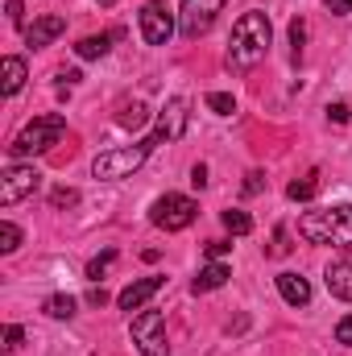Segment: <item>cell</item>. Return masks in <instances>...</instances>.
Wrapping results in <instances>:
<instances>
[{"mask_svg": "<svg viewBox=\"0 0 352 356\" xmlns=\"http://www.w3.org/2000/svg\"><path fill=\"white\" fill-rule=\"evenodd\" d=\"M191 182H195V186H207V166H203V162L191 170Z\"/></svg>", "mask_w": 352, "mask_h": 356, "instance_id": "e575fe53", "label": "cell"}, {"mask_svg": "<svg viewBox=\"0 0 352 356\" xmlns=\"http://www.w3.org/2000/svg\"><path fill=\"white\" fill-rule=\"evenodd\" d=\"M298 236L311 245H340L352 249V203H336L328 211H307L298 220Z\"/></svg>", "mask_w": 352, "mask_h": 356, "instance_id": "7a4b0ae2", "label": "cell"}, {"mask_svg": "<svg viewBox=\"0 0 352 356\" xmlns=\"http://www.w3.org/2000/svg\"><path fill=\"white\" fill-rule=\"evenodd\" d=\"M112 38H116V33H91V38H83V42L75 46V54H79V58H104V54L112 50Z\"/></svg>", "mask_w": 352, "mask_h": 356, "instance_id": "e0dca14e", "label": "cell"}, {"mask_svg": "<svg viewBox=\"0 0 352 356\" xmlns=\"http://www.w3.org/2000/svg\"><path fill=\"white\" fill-rule=\"evenodd\" d=\"M58 79H63V83H67V88H75V83H79V79H83V75H79V71H63V75H58Z\"/></svg>", "mask_w": 352, "mask_h": 356, "instance_id": "8d00e7d4", "label": "cell"}, {"mask_svg": "<svg viewBox=\"0 0 352 356\" xmlns=\"http://www.w3.org/2000/svg\"><path fill=\"white\" fill-rule=\"evenodd\" d=\"M220 13H224V0H182V8H178V33L186 42H195V38H203L216 25Z\"/></svg>", "mask_w": 352, "mask_h": 356, "instance_id": "8992f818", "label": "cell"}, {"mask_svg": "<svg viewBox=\"0 0 352 356\" xmlns=\"http://www.w3.org/2000/svg\"><path fill=\"white\" fill-rule=\"evenodd\" d=\"M17 245H21V228L13 220H4L0 224V253H17Z\"/></svg>", "mask_w": 352, "mask_h": 356, "instance_id": "484cf974", "label": "cell"}, {"mask_svg": "<svg viewBox=\"0 0 352 356\" xmlns=\"http://www.w3.org/2000/svg\"><path fill=\"white\" fill-rule=\"evenodd\" d=\"M42 311H46L50 319H71V315H75V298H71V294H50V298L42 302Z\"/></svg>", "mask_w": 352, "mask_h": 356, "instance_id": "ffe728a7", "label": "cell"}, {"mask_svg": "<svg viewBox=\"0 0 352 356\" xmlns=\"http://www.w3.org/2000/svg\"><path fill=\"white\" fill-rule=\"evenodd\" d=\"M290 253V245H286V228H278L273 232V245H269V257H286Z\"/></svg>", "mask_w": 352, "mask_h": 356, "instance_id": "83f0119b", "label": "cell"}, {"mask_svg": "<svg viewBox=\"0 0 352 356\" xmlns=\"http://www.w3.org/2000/svg\"><path fill=\"white\" fill-rule=\"evenodd\" d=\"M38 186H42V175L33 166H8L0 175V207H13V203L29 199Z\"/></svg>", "mask_w": 352, "mask_h": 356, "instance_id": "9c48e42d", "label": "cell"}, {"mask_svg": "<svg viewBox=\"0 0 352 356\" xmlns=\"http://www.w3.org/2000/svg\"><path fill=\"white\" fill-rule=\"evenodd\" d=\"M323 4H328V13H332V17H349V13H352V0H323Z\"/></svg>", "mask_w": 352, "mask_h": 356, "instance_id": "1f68e13d", "label": "cell"}, {"mask_svg": "<svg viewBox=\"0 0 352 356\" xmlns=\"http://www.w3.org/2000/svg\"><path fill=\"white\" fill-rule=\"evenodd\" d=\"M0 75H4V95H17V91L25 88V63H21L17 54H8V58L0 63Z\"/></svg>", "mask_w": 352, "mask_h": 356, "instance_id": "2e32d148", "label": "cell"}, {"mask_svg": "<svg viewBox=\"0 0 352 356\" xmlns=\"http://www.w3.org/2000/svg\"><path fill=\"white\" fill-rule=\"evenodd\" d=\"M133 344L141 348V356H170L162 311H141V315L133 319Z\"/></svg>", "mask_w": 352, "mask_h": 356, "instance_id": "52a82bcc", "label": "cell"}, {"mask_svg": "<svg viewBox=\"0 0 352 356\" xmlns=\"http://www.w3.org/2000/svg\"><path fill=\"white\" fill-rule=\"evenodd\" d=\"M265 191V175L262 170H249V175H245V195H262Z\"/></svg>", "mask_w": 352, "mask_h": 356, "instance_id": "4316f807", "label": "cell"}, {"mask_svg": "<svg viewBox=\"0 0 352 356\" xmlns=\"http://www.w3.org/2000/svg\"><path fill=\"white\" fill-rule=\"evenodd\" d=\"M99 4H104V8H112V4H116V0H99Z\"/></svg>", "mask_w": 352, "mask_h": 356, "instance_id": "74e56055", "label": "cell"}, {"mask_svg": "<svg viewBox=\"0 0 352 356\" xmlns=\"http://www.w3.org/2000/svg\"><path fill=\"white\" fill-rule=\"evenodd\" d=\"M137 25H141V38L150 46H166L175 38V17H170V8L162 0H145L141 13H137Z\"/></svg>", "mask_w": 352, "mask_h": 356, "instance_id": "ba28073f", "label": "cell"}, {"mask_svg": "<svg viewBox=\"0 0 352 356\" xmlns=\"http://www.w3.org/2000/svg\"><path fill=\"white\" fill-rule=\"evenodd\" d=\"M4 13H8V25H21V21H25V4H21V0H8Z\"/></svg>", "mask_w": 352, "mask_h": 356, "instance_id": "f546056e", "label": "cell"}, {"mask_svg": "<svg viewBox=\"0 0 352 356\" xmlns=\"http://www.w3.org/2000/svg\"><path fill=\"white\" fill-rule=\"evenodd\" d=\"M315 191H319L315 175H311V178H298V182H290V186H286V195H290L294 203H307V199H315Z\"/></svg>", "mask_w": 352, "mask_h": 356, "instance_id": "603a6c76", "label": "cell"}, {"mask_svg": "<svg viewBox=\"0 0 352 356\" xmlns=\"http://www.w3.org/2000/svg\"><path fill=\"white\" fill-rule=\"evenodd\" d=\"M145 120H150V108H145L141 99L125 104V108H120V116H116V124H120V129H145Z\"/></svg>", "mask_w": 352, "mask_h": 356, "instance_id": "ac0fdd59", "label": "cell"}, {"mask_svg": "<svg viewBox=\"0 0 352 356\" xmlns=\"http://www.w3.org/2000/svg\"><path fill=\"white\" fill-rule=\"evenodd\" d=\"M207 108H211L216 116H232V112H237V99H232L228 91H207Z\"/></svg>", "mask_w": 352, "mask_h": 356, "instance_id": "cb8c5ba5", "label": "cell"}, {"mask_svg": "<svg viewBox=\"0 0 352 356\" xmlns=\"http://www.w3.org/2000/svg\"><path fill=\"white\" fill-rule=\"evenodd\" d=\"M228 277H232V273H228V266L211 261V266H203V269H199V277L191 282V290H195V294H207V290H220V286H224Z\"/></svg>", "mask_w": 352, "mask_h": 356, "instance_id": "9a60e30c", "label": "cell"}, {"mask_svg": "<svg viewBox=\"0 0 352 356\" xmlns=\"http://www.w3.org/2000/svg\"><path fill=\"white\" fill-rule=\"evenodd\" d=\"M303 46H307V25H303V17H294L290 21V63L294 67L303 63Z\"/></svg>", "mask_w": 352, "mask_h": 356, "instance_id": "44dd1931", "label": "cell"}, {"mask_svg": "<svg viewBox=\"0 0 352 356\" xmlns=\"http://www.w3.org/2000/svg\"><path fill=\"white\" fill-rule=\"evenodd\" d=\"M50 207H54V211L79 207V191H75V186H54V191H50Z\"/></svg>", "mask_w": 352, "mask_h": 356, "instance_id": "7402d4cb", "label": "cell"}, {"mask_svg": "<svg viewBox=\"0 0 352 356\" xmlns=\"http://www.w3.org/2000/svg\"><path fill=\"white\" fill-rule=\"evenodd\" d=\"M195 216H199V203L186 199V195H162V199L150 207V220H154L158 228H166V232H182V228H191Z\"/></svg>", "mask_w": 352, "mask_h": 356, "instance_id": "5b68a950", "label": "cell"}, {"mask_svg": "<svg viewBox=\"0 0 352 356\" xmlns=\"http://www.w3.org/2000/svg\"><path fill=\"white\" fill-rule=\"evenodd\" d=\"M67 29V17H58V13H46V17H38L29 29H25V42L33 46V50H42V46H50L58 33Z\"/></svg>", "mask_w": 352, "mask_h": 356, "instance_id": "7c38bea8", "label": "cell"}, {"mask_svg": "<svg viewBox=\"0 0 352 356\" xmlns=\"http://www.w3.org/2000/svg\"><path fill=\"white\" fill-rule=\"evenodd\" d=\"M349 104H328V120H336V124H349Z\"/></svg>", "mask_w": 352, "mask_h": 356, "instance_id": "4dcf8cb0", "label": "cell"}, {"mask_svg": "<svg viewBox=\"0 0 352 356\" xmlns=\"http://www.w3.org/2000/svg\"><path fill=\"white\" fill-rule=\"evenodd\" d=\"M269 46H273L269 17H265L262 8L241 13V21L232 25V42H228V71H241V75L253 71L265 54H269Z\"/></svg>", "mask_w": 352, "mask_h": 356, "instance_id": "6da1fadb", "label": "cell"}, {"mask_svg": "<svg viewBox=\"0 0 352 356\" xmlns=\"http://www.w3.org/2000/svg\"><path fill=\"white\" fill-rule=\"evenodd\" d=\"M328 290H332L336 298L352 302V257H340V261L328 266Z\"/></svg>", "mask_w": 352, "mask_h": 356, "instance_id": "5bb4252c", "label": "cell"}, {"mask_svg": "<svg viewBox=\"0 0 352 356\" xmlns=\"http://www.w3.org/2000/svg\"><path fill=\"white\" fill-rule=\"evenodd\" d=\"M112 261H116V249H104L99 257H91V261H88V282H99V277L108 273V266H112Z\"/></svg>", "mask_w": 352, "mask_h": 356, "instance_id": "d4e9b609", "label": "cell"}, {"mask_svg": "<svg viewBox=\"0 0 352 356\" xmlns=\"http://www.w3.org/2000/svg\"><path fill=\"white\" fill-rule=\"evenodd\" d=\"M228 249H232L228 241H207V257H211V261H220V257H224Z\"/></svg>", "mask_w": 352, "mask_h": 356, "instance_id": "d6a6232c", "label": "cell"}, {"mask_svg": "<svg viewBox=\"0 0 352 356\" xmlns=\"http://www.w3.org/2000/svg\"><path fill=\"white\" fill-rule=\"evenodd\" d=\"M63 133H67V116L63 112H50V116H38L33 124H25L17 137H13V145H8V154L13 158H29V154H46V149H54L58 141H63Z\"/></svg>", "mask_w": 352, "mask_h": 356, "instance_id": "277c9868", "label": "cell"}, {"mask_svg": "<svg viewBox=\"0 0 352 356\" xmlns=\"http://www.w3.org/2000/svg\"><path fill=\"white\" fill-rule=\"evenodd\" d=\"M21 340H25V332H21V327L13 323V327L4 332V348H21Z\"/></svg>", "mask_w": 352, "mask_h": 356, "instance_id": "836d02e7", "label": "cell"}, {"mask_svg": "<svg viewBox=\"0 0 352 356\" xmlns=\"http://www.w3.org/2000/svg\"><path fill=\"white\" fill-rule=\"evenodd\" d=\"M162 286H166V277H158V273H154V277H137V282H129V286L116 294V307H120V311H145V302H150Z\"/></svg>", "mask_w": 352, "mask_h": 356, "instance_id": "30bf717a", "label": "cell"}, {"mask_svg": "<svg viewBox=\"0 0 352 356\" xmlns=\"http://www.w3.org/2000/svg\"><path fill=\"white\" fill-rule=\"evenodd\" d=\"M186 120H191V99H186V95H175V99H166V108H162V116H158V133H162L166 141H178V137L186 133Z\"/></svg>", "mask_w": 352, "mask_h": 356, "instance_id": "8fae6325", "label": "cell"}, {"mask_svg": "<svg viewBox=\"0 0 352 356\" xmlns=\"http://www.w3.org/2000/svg\"><path fill=\"white\" fill-rule=\"evenodd\" d=\"M278 294L290 302V307H307L311 302V282L303 277V273H278Z\"/></svg>", "mask_w": 352, "mask_h": 356, "instance_id": "4fadbf2b", "label": "cell"}, {"mask_svg": "<svg viewBox=\"0 0 352 356\" xmlns=\"http://www.w3.org/2000/svg\"><path fill=\"white\" fill-rule=\"evenodd\" d=\"M166 137L162 133H154V137H145V141H137V145H125V149H108V154H99L95 162H91V175L99 178V182H116V178H129L141 170V162L150 158V149L154 145H162Z\"/></svg>", "mask_w": 352, "mask_h": 356, "instance_id": "3957f363", "label": "cell"}, {"mask_svg": "<svg viewBox=\"0 0 352 356\" xmlns=\"http://www.w3.org/2000/svg\"><path fill=\"white\" fill-rule=\"evenodd\" d=\"M88 302H91V307H104V302H108V294H104V286H95V290H91V294H88Z\"/></svg>", "mask_w": 352, "mask_h": 356, "instance_id": "d590c367", "label": "cell"}, {"mask_svg": "<svg viewBox=\"0 0 352 356\" xmlns=\"http://www.w3.org/2000/svg\"><path fill=\"white\" fill-rule=\"evenodd\" d=\"M336 344H349L352 348V315H344V319L336 323Z\"/></svg>", "mask_w": 352, "mask_h": 356, "instance_id": "f1b7e54d", "label": "cell"}, {"mask_svg": "<svg viewBox=\"0 0 352 356\" xmlns=\"http://www.w3.org/2000/svg\"><path fill=\"white\" fill-rule=\"evenodd\" d=\"M220 220H224V228H228L232 236H249V232H253V220H249V211H241V207L220 211Z\"/></svg>", "mask_w": 352, "mask_h": 356, "instance_id": "d6986e66", "label": "cell"}]
</instances>
